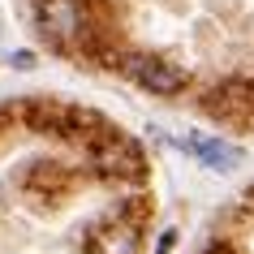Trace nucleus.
<instances>
[{"label": "nucleus", "instance_id": "f257e3e1", "mask_svg": "<svg viewBox=\"0 0 254 254\" xmlns=\"http://www.w3.org/2000/svg\"><path fill=\"white\" fill-rule=\"evenodd\" d=\"M125 78L134 82V86H142V91L151 95H177L181 86H186V69L181 65H168V61H160V56H125Z\"/></svg>", "mask_w": 254, "mask_h": 254}, {"label": "nucleus", "instance_id": "f03ea898", "mask_svg": "<svg viewBox=\"0 0 254 254\" xmlns=\"http://www.w3.org/2000/svg\"><path fill=\"white\" fill-rule=\"evenodd\" d=\"M95 164L112 177H142V151L129 142V138H121L117 129H104L99 134V151H95Z\"/></svg>", "mask_w": 254, "mask_h": 254}, {"label": "nucleus", "instance_id": "7ed1b4c3", "mask_svg": "<svg viewBox=\"0 0 254 254\" xmlns=\"http://www.w3.org/2000/svg\"><path fill=\"white\" fill-rule=\"evenodd\" d=\"M39 26L52 43H65L69 35H78V26H82L78 0H43L39 4Z\"/></svg>", "mask_w": 254, "mask_h": 254}, {"label": "nucleus", "instance_id": "20e7f679", "mask_svg": "<svg viewBox=\"0 0 254 254\" xmlns=\"http://www.w3.org/2000/svg\"><path fill=\"white\" fill-rule=\"evenodd\" d=\"M181 151L194 155V160H202L207 168H215V173H233V168L241 164V147H233V142H224V138H186Z\"/></svg>", "mask_w": 254, "mask_h": 254}, {"label": "nucleus", "instance_id": "39448f33", "mask_svg": "<svg viewBox=\"0 0 254 254\" xmlns=\"http://www.w3.org/2000/svg\"><path fill=\"white\" fill-rule=\"evenodd\" d=\"M138 228L129 220H112L91 237V254H138Z\"/></svg>", "mask_w": 254, "mask_h": 254}, {"label": "nucleus", "instance_id": "423d86ee", "mask_svg": "<svg viewBox=\"0 0 254 254\" xmlns=\"http://www.w3.org/2000/svg\"><path fill=\"white\" fill-rule=\"evenodd\" d=\"M173 246H177V228H168L160 237V246H155V254H173Z\"/></svg>", "mask_w": 254, "mask_h": 254}, {"label": "nucleus", "instance_id": "0eeeda50", "mask_svg": "<svg viewBox=\"0 0 254 254\" xmlns=\"http://www.w3.org/2000/svg\"><path fill=\"white\" fill-rule=\"evenodd\" d=\"M9 65H13V69H30V65H35V56H30V52H13V56H9Z\"/></svg>", "mask_w": 254, "mask_h": 254}, {"label": "nucleus", "instance_id": "6e6552de", "mask_svg": "<svg viewBox=\"0 0 254 254\" xmlns=\"http://www.w3.org/2000/svg\"><path fill=\"white\" fill-rule=\"evenodd\" d=\"M207 254H233V250H228V246H211Z\"/></svg>", "mask_w": 254, "mask_h": 254}]
</instances>
